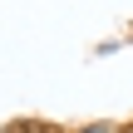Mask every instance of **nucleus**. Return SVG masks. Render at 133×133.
Segmentation results:
<instances>
[{
    "mask_svg": "<svg viewBox=\"0 0 133 133\" xmlns=\"http://www.w3.org/2000/svg\"><path fill=\"white\" fill-rule=\"evenodd\" d=\"M84 133H118V128H114V123H89Z\"/></svg>",
    "mask_w": 133,
    "mask_h": 133,
    "instance_id": "nucleus-1",
    "label": "nucleus"
},
{
    "mask_svg": "<svg viewBox=\"0 0 133 133\" xmlns=\"http://www.w3.org/2000/svg\"><path fill=\"white\" fill-rule=\"evenodd\" d=\"M10 133H49V128H10Z\"/></svg>",
    "mask_w": 133,
    "mask_h": 133,
    "instance_id": "nucleus-2",
    "label": "nucleus"
},
{
    "mask_svg": "<svg viewBox=\"0 0 133 133\" xmlns=\"http://www.w3.org/2000/svg\"><path fill=\"white\" fill-rule=\"evenodd\" d=\"M128 133H133V128H128Z\"/></svg>",
    "mask_w": 133,
    "mask_h": 133,
    "instance_id": "nucleus-3",
    "label": "nucleus"
}]
</instances>
